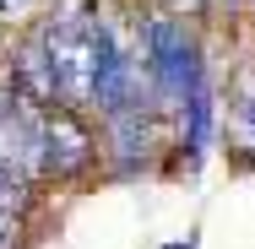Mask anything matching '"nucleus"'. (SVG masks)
I'll use <instances>...</instances> for the list:
<instances>
[{
	"mask_svg": "<svg viewBox=\"0 0 255 249\" xmlns=\"http://www.w3.org/2000/svg\"><path fill=\"white\" fill-rule=\"evenodd\" d=\"M114 141H120V163H125V168L147 163V147H152V136H147V125H141V108H130V114H114Z\"/></svg>",
	"mask_w": 255,
	"mask_h": 249,
	"instance_id": "20e7f679",
	"label": "nucleus"
},
{
	"mask_svg": "<svg viewBox=\"0 0 255 249\" xmlns=\"http://www.w3.org/2000/svg\"><path fill=\"white\" fill-rule=\"evenodd\" d=\"M212 114H217V108H212V92H206V87L185 103V147H190V157H201V152L212 147Z\"/></svg>",
	"mask_w": 255,
	"mask_h": 249,
	"instance_id": "39448f33",
	"label": "nucleus"
},
{
	"mask_svg": "<svg viewBox=\"0 0 255 249\" xmlns=\"http://www.w3.org/2000/svg\"><path fill=\"white\" fill-rule=\"evenodd\" d=\"M141 60H147V76H152L157 98H168V103H190L206 87L201 82V49L185 33V22H174V16H152L147 22Z\"/></svg>",
	"mask_w": 255,
	"mask_h": 249,
	"instance_id": "f257e3e1",
	"label": "nucleus"
},
{
	"mask_svg": "<svg viewBox=\"0 0 255 249\" xmlns=\"http://www.w3.org/2000/svg\"><path fill=\"white\" fill-rule=\"evenodd\" d=\"M0 249H16V217L0 206Z\"/></svg>",
	"mask_w": 255,
	"mask_h": 249,
	"instance_id": "423d86ee",
	"label": "nucleus"
},
{
	"mask_svg": "<svg viewBox=\"0 0 255 249\" xmlns=\"http://www.w3.org/2000/svg\"><path fill=\"white\" fill-rule=\"evenodd\" d=\"M0 5H16V0H0Z\"/></svg>",
	"mask_w": 255,
	"mask_h": 249,
	"instance_id": "0eeeda50",
	"label": "nucleus"
},
{
	"mask_svg": "<svg viewBox=\"0 0 255 249\" xmlns=\"http://www.w3.org/2000/svg\"><path fill=\"white\" fill-rule=\"evenodd\" d=\"M93 157V136L82 130V119L71 108L44 114V147H38V168L44 173H76Z\"/></svg>",
	"mask_w": 255,
	"mask_h": 249,
	"instance_id": "7ed1b4c3",
	"label": "nucleus"
},
{
	"mask_svg": "<svg viewBox=\"0 0 255 249\" xmlns=\"http://www.w3.org/2000/svg\"><path fill=\"white\" fill-rule=\"evenodd\" d=\"M49 65L65 108L98 98V22H87V11H76L65 27H49Z\"/></svg>",
	"mask_w": 255,
	"mask_h": 249,
	"instance_id": "f03ea898",
	"label": "nucleus"
}]
</instances>
